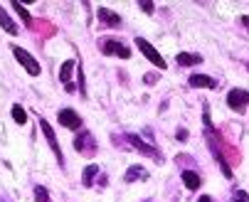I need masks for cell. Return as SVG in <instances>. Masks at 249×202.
Returning a JSON list of instances; mask_svg holds the SVG:
<instances>
[{
    "instance_id": "obj_15",
    "label": "cell",
    "mask_w": 249,
    "mask_h": 202,
    "mask_svg": "<svg viewBox=\"0 0 249 202\" xmlns=\"http://www.w3.org/2000/svg\"><path fill=\"white\" fill-rule=\"evenodd\" d=\"M96 173H99V168H96V165H87V168H84V178H82V183H84L87 187H91Z\"/></svg>"
},
{
    "instance_id": "obj_10",
    "label": "cell",
    "mask_w": 249,
    "mask_h": 202,
    "mask_svg": "<svg viewBox=\"0 0 249 202\" xmlns=\"http://www.w3.org/2000/svg\"><path fill=\"white\" fill-rule=\"evenodd\" d=\"M190 86H200V89H215V79L205 77V74H193L190 77Z\"/></svg>"
},
{
    "instance_id": "obj_22",
    "label": "cell",
    "mask_w": 249,
    "mask_h": 202,
    "mask_svg": "<svg viewBox=\"0 0 249 202\" xmlns=\"http://www.w3.org/2000/svg\"><path fill=\"white\" fill-rule=\"evenodd\" d=\"M197 202H212V197H207V195H202V197H200Z\"/></svg>"
},
{
    "instance_id": "obj_16",
    "label": "cell",
    "mask_w": 249,
    "mask_h": 202,
    "mask_svg": "<svg viewBox=\"0 0 249 202\" xmlns=\"http://www.w3.org/2000/svg\"><path fill=\"white\" fill-rule=\"evenodd\" d=\"M138 178H143V168H128V173H126V183H133V180H138Z\"/></svg>"
},
{
    "instance_id": "obj_19",
    "label": "cell",
    "mask_w": 249,
    "mask_h": 202,
    "mask_svg": "<svg viewBox=\"0 0 249 202\" xmlns=\"http://www.w3.org/2000/svg\"><path fill=\"white\" fill-rule=\"evenodd\" d=\"M35 200L37 202H50V195H47V187H35Z\"/></svg>"
},
{
    "instance_id": "obj_11",
    "label": "cell",
    "mask_w": 249,
    "mask_h": 202,
    "mask_svg": "<svg viewBox=\"0 0 249 202\" xmlns=\"http://www.w3.org/2000/svg\"><path fill=\"white\" fill-rule=\"evenodd\" d=\"M0 27H3L8 35H18V25L10 20V15H8L3 8H0Z\"/></svg>"
},
{
    "instance_id": "obj_9",
    "label": "cell",
    "mask_w": 249,
    "mask_h": 202,
    "mask_svg": "<svg viewBox=\"0 0 249 202\" xmlns=\"http://www.w3.org/2000/svg\"><path fill=\"white\" fill-rule=\"evenodd\" d=\"M128 141H131V143H133V146H136V148H138L141 153H146V155H153V158L158 155V151H156L153 146L143 143V141H141V136H136V133H128Z\"/></svg>"
},
{
    "instance_id": "obj_6",
    "label": "cell",
    "mask_w": 249,
    "mask_h": 202,
    "mask_svg": "<svg viewBox=\"0 0 249 202\" xmlns=\"http://www.w3.org/2000/svg\"><path fill=\"white\" fill-rule=\"evenodd\" d=\"M74 148H77L79 153H91V151H96V146H94V141H91V133H89V131H82L79 136L74 138Z\"/></svg>"
},
{
    "instance_id": "obj_17",
    "label": "cell",
    "mask_w": 249,
    "mask_h": 202,
    "mask_svg": "<svg viewBox=\"0 0 249 202\" xmlns=\"http://www.w3.org/2000/svg\"><path fill=\"white\" fill-rule=\"evenodd\" d=\"M13 8H15V10L20 13V17H22V22H25V25H32V17H30V13H27V10H25V8H22L20 3H18V0L13 3Z\"/></svg>"
},
{
    "instance_id": "obj_12",
    "label": "cell",
    "mask_w": 249,
    "mask_h": 202,
    "mask_svg": "<svg viewBox=\"0 0 249 202\" xmlns=\"http://www.w3.org/2000/svg\"><path fill=\"white\" fill-rule=\"evenodd\" d=\"M183 183L188 190H197L200 187V175L193 173V170H183Z\"/></svg>"
},
{
    "instance_id": "obj_1",
    "label": "cell",
    "mask_w": 249,
    "mask_h": 202,
    "mask_svg": "<svg viewBox=\"0 0 249 202\" xmlns=\"http://www.w3.org/2000/svg\"><path fill=\"white\" fill-rule=\"evenodd\" d=\"M13 54H15V59H18V62L25 67V72H27V74L37 77V74L42 72V69H40V62L35 59V57H32L27 50H22V47H13Z\"/></svg>"
},
{
    "instance_id": "obj_20",
    "label": "cell",
    "mask_w": 249,
    "mask_h": 202,
    "mask_svg": "<svg viewBox=\"0 0 249 202\" xmlns=\"http://www.w3.org/2000/svg\"><path fill=\"white\" fill-rule=\"evenodd\" d=\"M232 202H234V200H232ZM237 202H249V197H247L242 190H237Z\"/></svg>"
},
{
    "instance_id": "obj_7",
    "label": "cell",
    "mask_w": 249,
    "mask_h": 202,
    "mask_svg": "<svg viewBox=\"0 0 249 202\" xmlns=\"http://www.w3.org/2000/svg\"><path fill=\"white\" fill-rule=\"evenodd\" d=\"M40 126H42V133H45V138L50 141V148L54 151V155H57V160L62 163V153H59V143H57V138H54V131H52V126H50V123H47L45 118L40 121Z\"/></svg>"
},
{
    "instance_id": "obj_21",
    "label": "cell",
    "mask_w": 249,
    "mask_h": 202,
    "mask_svg": "<svg viewBox=\"0 0 249 202\" xmlns=\"http://www.w3.org/2000/svg\"><path fill=\"white\" fill-rule=\"evenodd\" d=\"M141 8H143L146 13H151V10H153V5H151V3H141Z\"/></svg>"
},
{
    "instance_id": "obj_5",
    "label": "cell",
    "mask_w": 249,
    "mask_h": 202,
    "mask_svg": "<svg viewBox=\"0 0 249 202\" xmlns=\"http://www.w3.org/2000/svg\"><path fill=\"white\" fill-rule=\"evenodd\" d=\"M59 123L67 126V128H72V131H77V128L82 126V118L77 116L74 109H62V111H59Z\"/></svg>"
},
{
    "instance_id": "obj_2",
    "label": "cell",
    "mask_w": 249,
    "mask_h": 202,
    "mask_svg": "<svg viewBox=\"0 0 249 202\" xmlns=\"http://www.w3.org/2000/svg\"><path fill=\"white\" fill-rule=\"evenodd\" d=\"M136 47H138L141 52H143V54H146V59H148V62H153V64L158 67V69H165V67H168V64H165V59L160 57V52H156V47H153L148 40L138 37V40H136Z\"/></svg>"
},
{
    "instance_id": "obj_4",
    "label": "cell",
    "mask_w": 249,
    "mask_h": 202,
    "mask_svg": "<svg viewBox=\"0 0 249 202\" xmlns=\"http://www.w3.org/2000/svg\"><path fill=\"white\" fill-rule=\"evenodd\" d=\"M104 52L106 54H114V57H121V59H128L131 57V50L124 42H116V40H106L104 42Z\"/></svg>"
},
{
    "instance_id": "obj_8",
    "label": "cell",
    "mask_w": 249,
    "mask_h": 202,
    "mask_svg": "<svg viewBox=\"0 0 249 202\" xmlns=\"http://www.w3.org/2000/svg\"><path fill=\"white\" fill-rule=\"evenodd\" d=\"M96 15H99V20H101L104 25H109V27H119V25H121V17H119L116 13H111L109 8H99Z\"/></svg>"
},
{
    "instance_id": "obj_3",
    "label": "cell",
    "mask_w": 249,
    "mask_h": 202,
    "mask_svg": "<svg viewBox=\"0 0 249 202\" xmlns=\"http://www.w3.org/2000/svg\"><path fill=\"white\" fill-rule=\"evenodd\" d=\"M249 104V91L247 89H232L227 94V106L234 109V111H244Z\"/></svg>"
},
{
    "instance_id": "obj_14",
    "label": "cell",
    "mask_w": 249,
    "mask_h": 202,
    "mask_svg": "<svg viewBox=\"0 0 249 202\" xmlns=\"http://www.w3.org/2000/svg\"><path fill=\"white\" fill-rule=\"evenodd\" d=\"M200 54H188V52H180L178 54V64H183V67H190V64H200Z\"/></svg>"
},
{
    "instance_id": "obj_18",
    "label": "cell",
    "mask_w": 249,
    "mask_h": 202,
    "mask_svg": "<svg viewBox=\"0 0 249 202\" xmlns=\"http://www.w3.org/2000/svg\"><path fill=\"white\" fill-rule=\"evenodd\" d=\"M13 118H15L18 123H25V121H27V114H25V109L15 104V106H13Z\"/></svg>"
},
{
    "instance_id": "obj_13",
    "label": "cell",
    "mask_w": 249,
    "mask_h": 202,
    "mask_svg": "<svg viewBox=\"0 0 249 202\" xmlns=\"http://www.w3.org/2000/svg\"><path fill=\"white\" fill-rule=\"evenodd\" d=\"M72 69H74V62L72 59H67L64 64H62V69H59V79L69 86V79H72Z\"/></svg>"
}]
</instances>
